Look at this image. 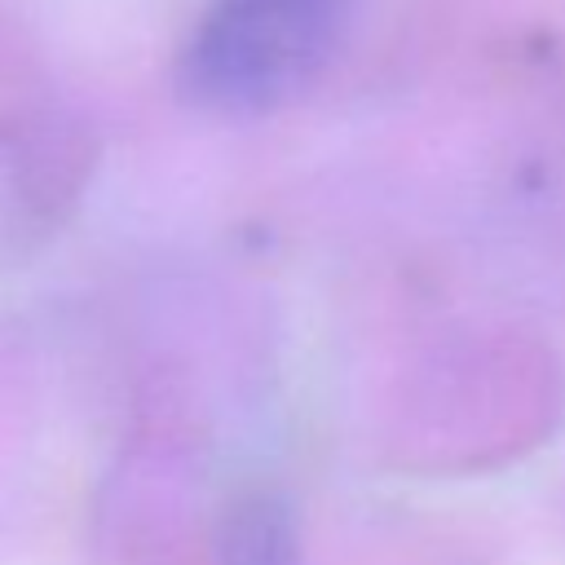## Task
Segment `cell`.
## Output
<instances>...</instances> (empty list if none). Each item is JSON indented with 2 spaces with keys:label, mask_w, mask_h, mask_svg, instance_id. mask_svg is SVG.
<instances>
[{
  "label": "cell",
  "mask_w": 565,
  "mask_h": 565,
  "mask_svg": "<svg viewBox=\"0 0 565 565\" xmlns=\"http://www.w3.org/2000/svg\"><path fill=\"white\" fill-rule=\"evenodd\" d=\"M353 0H212L181 53V88L221 115L296 97L331 57Z\"/></svg>",
  "instance_id": "6da1fadb"
},
{
  "label": "cell",
  "mask_w": 565,
  "mask_h": 565,
  "mask_svg": "<svg viewBox=\"0 0 565 565\" xmlns=\"http://www.w3.org/2000/svg\"><path fill=\"white\" fill-rule=\"evenodd\" d=\"M221 565H300V547H296L287 508L265 494L243 503L225 525Z\"/></svg>",
  "instance_id": "7a4b0ae2"
}]
</instances>
